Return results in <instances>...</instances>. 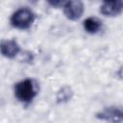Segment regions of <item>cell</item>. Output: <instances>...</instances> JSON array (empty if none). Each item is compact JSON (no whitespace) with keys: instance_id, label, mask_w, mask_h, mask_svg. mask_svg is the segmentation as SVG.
Wrapping results in <instances>:
<instances>
[{"instance_id":"cell-1","label":"cell","mask_w":123,"mask_h":123,"mask_svg":"<svg viewBox=\"0 0 123 123\" xmlns=\"http://www.w3.org/2000/svg\"><path fill=\"white\" fill-rule=\"evenodd\" d=\"M37 89L34 80L25 79L18 82L14 86V94L15 97L22 103H30L37 96Z\"/></svg>"},{"instance_id":"cell-2","label":"cell","mask_w":123,"mask_h":123,"mask_svg":"<svg viewBox=\"0 0 123 123\" xmlns=\"http://www.w3.org/2000/svg\"><path fill=\"white\" fill-rule=\"evenodd\" d=\"M34 21H35V13L27 8L18 9L11 16V24L14 28L20 30H25L30 28Z\"/></svg>"},{"instance_id":"cell-3","label":"cell","mask_w":123,"mask_h":123,"mask_svg":"<svg viewBox=\"0 0 123 123\" xmlns=\"http://www.w3.org/2000/svg\"><path fill=\"white\" fill-rule=\"evenodd\" d=\"M63 13L64 15L72 21L78 20L84 12V4L81 1H66L63 6Z\"/></svg>"},{"instance_id":"cell-4","label":"cell","mask_w":123,"mask_h":123,"mask_svg":"<svg viewBox=\"0 0 123 123\" xmlns=\"http://www.w3.org/2000/svg\"><path fill=\"white\" fill-rule=\"evenodd\" d=\"M96 117L111 123H119L123 120V111L116 107H110L98 112Z\"/></svg>"},{"instance_id":"cell-5","label":"cell","mask_w":123,"mask_h":123,"mask_svg":"<svg viewBox=\"0 0 123 123\" xmlns=\"http://www.w3.org/2000/svg\"><path fill=\"white\" fill-rule=\"evenodd\" d=\"M100 12L106 16H116L123 12V1H105L100 7Z\"/></svg>"},{"instance_id":"cell-6","label":"cell","mask_w":123,"mask_h":123,"mask_svg":"<svg viewBox=\"0 0 123 123\" xmlns=\"http://www.w3.org/2000/svg\"><path fill=\"white\" fill-rule=\"evenodd\" d=\"M20 51V47L18 43L14 39H3L1 41V54L8 58V59H13Z\"/></svg>"},{"instance_id":"cell-7","label":"cell","mask_w":123,"mask_h":123,"mask_svg":"<svg viewBox=\"0 0 123 123\" xmlns=\"http://www.w3.org/2000/svg\"><path fill=\"white\" fill-rule=\"evenodd\" d=\"M102 26L101 21L96 17H87L84 21V28L88 34L97 33Z\"/></svg>"},{"instance_id":"cell-8","label":"cell","mask_w":123,"mask_h":123,"mask_svg":"<svg viewBox=\"0 0 123 123\" xmlns=\"http://www.w3.org/2000/svg\"><path fill=\"white\" fill-rule=\"evenodd\" d=\"M73 96V90L70 86H64L62 87H61L56 95V100L57 103L61 104V103H65L68 102Z\"/></svg>"},{"instance_id":"cell-9","label":"cell","mask_w":123,"mask_h":123,"mask_svg":"<svg viewBox=\"0 0 123 123\" xmlns=\"http://www.w3.org/2000/svg\"><path fill=\"white\" fill-rule=\"evenodd\" d=\"M49 4H50L51 6H53V7H58V6H60V5L63 6L64 2H62V1H54V2H49Z\"/></svg>"}]
</instances>
